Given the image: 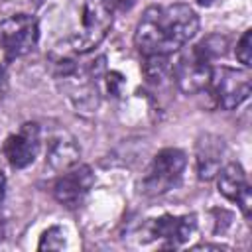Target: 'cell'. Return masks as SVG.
Masks as SVG:
<instances>
[{"label":"cell","mask_w":252,"mask_h":252,"mask_svg":"<svg viewBox=\"0 0 252 252\" xmlns=\"http://www.w3.org/2000/svg\"><path fill=\"white\" fill-rule=\"evenodd\" d=\"M94 185V173L89 165H73L63 171V175L55 181L53 185V195L55 199L67 207V209H77L85 197L89 195L91 187Z\"/></svg>","instance_id":"obj_7"},{"label":"cell","mask_w":252,"mask_h":252,"mask_svg":"<svg viewBox=\"0 0 252 252\" xmlns=\"http://www.w3.org/2000/svg\"><path fill=\"white\" fill-rule=\"evenodd\" d=\"M37 20L30 14H16L0 26V51L6 61L28 55L37 45Z\"/></svg>","instance_id":"obj_5"},{"label":"cell","mask_w":252,"mask_h":252,"mask_svg":"<svg viewBox=\"0 0 252 252\" xmlns=\"http://www.w3.org/2000/svg\"><path fill=\"white\" fill-rule=\"evenodd\" d=\"M112 14H114V10L108 4V0H85V4H83V28L77 35H73L69 39L67 45L79 55L93 51L110 32Z\"/></svg>","instance_id":"obj_3"},{"label":"cell","mask_w":252,"mask_h":252,"mask_svg":"<svg viewBox=\"0 0 252 252\" xmlns=\"http://www.w3.org/2000/svg\"><path fill=\"white\" fill-rule=\"evenodd\" d=\"M63 246H65V232H63V228H59V226L47 228V230L43 232L39 244H37L39 250H45V248H47V250H61Z\"/></svg>","instance_id":"obj_14"},{"label":"cell","mask_w":252,"mask_h":252,"mask_svg":"<svg viewBox=\"0 0 252 252\" xmlns=\"http://www.w3.org/2000/svg\"><path fill=\"white\" fill-rule=\"evenodd\" d=\"M4 195H6V177L0 173V203L4 201Z\"/></svg>","instance_id":"obj_18"},{"label":"cell","mask_w":252,"mask_h":252,"mask_svg":"<svg viewBox=\"0 0 252 252\" xmlns=\"http://www.w3.org/2000/svg\"><path fill=\"white\" fill-rule=\"evenodd\" d=\"M102 79H104V85H106L108 93H110V94H114V96H118V94H120V91H122V85H124L122 75H118V73H114V71H110V73H106V71H104Z\"/></svg>","instance_id":"obj_16"},{"label":"cell","mask_w":252,"mask_h":252,"mask_svg":"<svg viewBox=\"0 0 252 252\" xmlns=\"http://www.w3.org/2000/svg\"><path fill=\"white\" fill-rule=\"evenodd\" d=\"M199 30V16L189 4L150 6L144 10L136 32L134 45L146 55H171L179 51Z\"/></svg>","instance_id":"obj_1"},{"label":"cell","mask_w":252,"mask_h":252,"mask_svg":"<svg viewBox=\"0 0 252 252\" xmlns=\"http://www.w3.org/2000/svg\"><path fill=\"white\" fill-rule=\"evenodd\" d=\"M197 230V219L195 215H163L159 219H154L150 224V234L161 242L163 248H177L185 244Z\"/></svg>","instance_id":"obj_9"},{"label":"cell","mask_w":252,"mask_h":252,"mask_svg":"<svg viewBox=\"0 0 252 252\" xmlns=\"http://www.w3.org/2000/svg\"><path fill=\"white\" fill-rule=\"evenodd\" d=\"M211 71H213L211 59L197 45L181 53L177 63L171 65L173 79L185 94H195V93L205 91L209 87Z\"/></svg>","instance_id":"obj_6"},{"label":"cell","mask_w":252,"mask_h":252,"mask_svg":"<svg viewBox=\"0 0 252 252\" xmlns=\"http://www.w3.org/2000/svg\"><path fill=\"white\" fill-rule=\"evenodd\" d=\"M236 59L244 67H250V63H252V30H246L242 33V37L238 39V43H236Z\"/></svg>","instance_id":"obj_15"},{"label":"cell","mask_w":252,"mask_h":252,"mask_svg":"<svg viewBox=\"0 0 252 252\" xmlns=\"http://www.w3.org/2000/svg\"><path fill=\"white\" fill-rule=\"evenodd\" d=\"M187 158L177 148H163L158 152L142 179V193L148 197H158L173 189L183 175Z\"/></svg>","instance_id":"obj_2"},{"label":"cell","mask_w":252,"mask_h":252,"mask_svg":"<svg viewBox=\"0 0 252 252\" xmlns=\"http://www.w3.org/2000/svg\"><path fill=\"white\" fill-rule=\"evenodd\" d=\"M39 124L35 122H26L22 124V128L8 136L4 142V158L8 159V163L16 169H24L30 163H33V159L39 154Z\"/></svg>","instance_id":"obj_8"},{"label":"cell","mask_w":252,"mask_h":252,"mask_svg":"<svg viewBox=\"0 0 252 252\" xmlns=\"http://www.w3.org/2000/svg\"><path fill=\"white\" fill-rule=\"evenodd\" d=\"M2 232H4V228H2V219H0V240H2Z\"/></svg>","instance_id":"obj_21"},{"label":"cell","mask_w":252,"mask_h":252,"mask_svg":"<svg viewBox=\"0 0 252 252\" xmlns=\"http://www.w3.org/2000/svg\"><path fill=\"white\" fill-rule=\"evenodd\" d=\"M215 102L224 108L232 110L240 106L250 96V73L244 69L234 67H213L209 87Z\"/></svg>","instance_id":"obj_4"},{"label":"cell","mask_w":252,"mask_h":252,"mask_svg":"<svg viewBox=\"0 0 252 252\" xmlns=\"http://www.w3.org/2000/svg\"><path fill=\"white\" fill-rule=\"evenodd\" d=\"M79 156H81V148H79L77 140L65 130L57 132L47 142L45 159H47L49 167L55 169V171H65V169L77 165Z\"/></svg>","instance_id":"obj_11"},{"label":"cell","mask_w":252,"mask_h":252,"mask_svg":"<svg viewBox=\"0 0 252 252\" xmlns=\"http://www.w3.org/2000/svg\"><path fill=\"white\" fill-rule=\"evenodd\" d=\"M108 4L114 8H128L130 4H134V0H108Z\"/></svg>","instance_id":"obj_17"},{"label":"cell","mask_w":252,"mask_h":252,"mask_svg":"<svg viewBox=\"0 0 252 252\" xmlns=\"http://www.w3.org/2000/svg\"><path fill=\"white\" fill-rule=\"evenodd\" d=\"M32 4H33V6H41V4H43V0H32Z\"/></svg>","instance_id":"obj_20"},{"label":"cell","mask_w":252,"mask_h":252,"mask_svg":"<svg viewBox=\"0 0 252 252\" xmlns=\"http://www.w3.org/2000/svg\"><path fill=\"white\" fill-rule=\"evenodd\" d=\"M222 156H224V144L220 138L205 134L197 144V173L199 179L209 181L217 177V173L222 167Z\"/></svg>","instance_id":"obj_12"},{"label":"cell","mask_w":252,"mask_h":252,"mask_svg":"<svg viewBox=\"0 0 252 252\" xmlns=\"http://www.w3.org/2000/svg\"><path fill=\"white\" fill-rule=\"evenodd\" d=\"M219 175V193L224 195L228 201L236 203L242 211V215L248 219L250 217V205H252V195H250V183L246 179V173L240 163H228L220 167Z\"/></svg>","instance_id":"obj_10"},{"label":"cell","mask_w":252,"mask_h":252,"mask_svg":"<svg viewBox=\"0 0 252 252\" xmlns=\"http://www.w3.org/2000/svg\"><path fill=\"white\" fill-rule=\"evenodd\" d=\"M199 6H203V8H211V6H215V4H219V2H222V0H195Z\"/></svg>","instance_id":"obj_19"},{"label":"cell","mask_w":252,"mask_h":252,"mask_svg":"<svg viewBox=\"0 0 252 252\" xmlns=\"http://www.w3.org/2000/svg\"><path fill=\"white\" fill-rule=\"evenodd\" d=\"M142 71L150 83H161V79L171 73L169 55H146Z\"/></svg>","instance_id":"obj_13"}]
</instances>
